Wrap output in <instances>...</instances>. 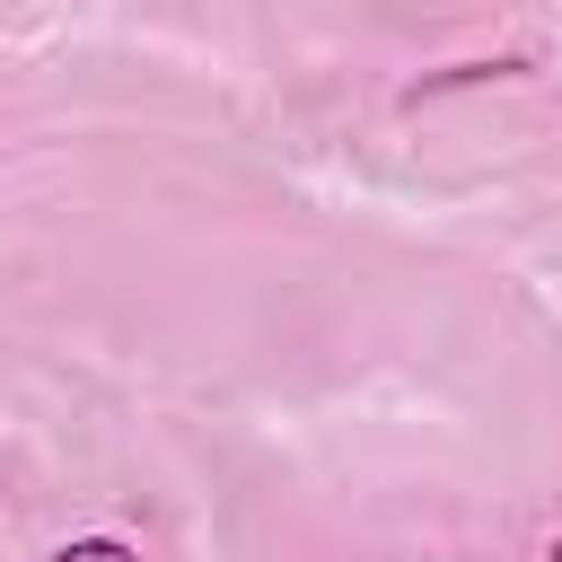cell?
Wrapping results in <instances>:
<instances>
[{
  "label": "cell",
  "instance_id": "1",
  "mask_svg": "<svg viewBox=\"0 0 562 562\" xmlns=\"http://www.w3.org/2000/svg\"><path fill=\"white\" fill-rule=\"evenodd\" d=\"M53 562H140V553H132L123 536H79V544H61Z\"/></svg>",
  "mask_w": 562,
  "mask_h": 562
}]
</instances>
